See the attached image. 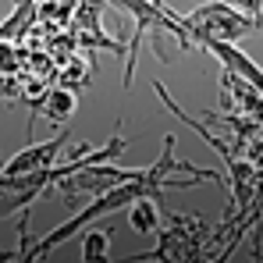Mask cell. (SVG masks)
Here are the masks:
<instances>
[{
    "mask_svg": "<svg viewBox=\"0 0 263 263\" xmlns=\"http://www.w3.org/2000/svg\"><path fill=\"white\" fill-rule=\"evenodd\" d=\"M192 181H220V175L210 171V167H196V164H189V160H175V135H164V153H160L157 164L135 171V175L125 178L121 185H110V189L89 196L86 206H79L71 217L64 220V224H57L53 231H46L40 242H32V246L22 253V260L25 263L43 260L46 253H53V249H61L64 242H71L79 231H86L89 224H96V220L125 210L132 199H139V196H160L164 189H185V185H192Z\"/></svg>",
    "mask_w": 263,
    "mask_h": 263,
    "instance_id": "1",
    "label": "cell"
},
{
    "mask_svg": "<svg viewBox=\"0 0 263 263\" xmlns=\"http://www.w3.org/2000/svg\"><path fill=\"white\" fill-rule=\"evenodd\" d=\"M175 22L185 29L189 43H199V40H224V43H238L246 36H253L256 29H263L260 18L238 11L235 4L228 0H210L196 11H185V14H175Z\"/></svg>",
    "mask_w": 263,
    "mask_h": 263,
    "instance_id": "2",
    "label": "cell"
},
{
    "mask_svg": "<svg viewBox=\"0 0 263 263\" xmlns=\"http://www.w3.org/2000/svg\"><path fill=\"white\" fill-rule=\"evenodd\" d=\"M71 142V132H61V135H53V139H43V142H32V146H25V149H18L14 157H7L4 164H0V175H22V171H40L46 164H53L57 160V153L64 149Z\"/></svg>",
    "mask_w": 263,
    "mask_h": 263,
    "instance_id": "3",
    "label": "cell"
},
{
    "mask_svg": "<svg viewBox=\"0 0 263 263\" xmlns=\"http://www.w3.org/2000/svg\"><path fill=\"white\" fill-rule=\"evenodd\" d=\"M199 46H206L220 64H224L231 75H238L246 86H253L256 92H263V68L249 57V53H242L238 43H224V40H199Z\"/></svg>",
    "mask_w": 263,
    "mask_h": 263,
    "instance_id": "4",
    "label": "cell"
},
{
    "mask_svg": "<svg viewBox=\"0 0 263 263\" xmlns=\"http://www.w3.org/2000/svg\"><path fill=\"white\" fill-rule=\"evenodd\" d=\"M125 210H128V224L135 228V231H142V235L160 231V206H157V196H139V199H132Z\"/></svg>",
    "mask_w": 263,
    "mask_h": 263,
    "instance_id": "5",
    "label": "cell"
},
{
    "mask_svg": "<svg viewBox=\"0 0 263 263\" xmlns=\"http://www.w3.org/2000/svg\"><path fill=\"white\" fill-rule=\"evenodd\" d=\"M75 107H79V96H75L68 86L50 89V96L43 100V114L50 118V125H64V121L71 118V110H75Z\"/></svg>",
    "mask_w": 263,
    "mask_h": 263,
    "instance_id": "6",
    "label": "cell"
},
{
    "mask_svg": "<svg viewBox=\"0 0 263 263\" xmlns=\"http://www.w3.org/2000/svg\"><path fill=\"white\" fill-rule=\"evenodd\" d=\"M107 249H110V228H86V238H82V260L96 263L107 260Z\"/></svg>",
    "mask_w": 263,
    "mask_h": 263,
    "instance_id": "7",
    "label": "cell"
},
{
    "mask_svg": "<svg viewBox=\"0 0 263 263\" xmlns=\"http://www.w3.org/2000/svg\"><path fill=\"white\" fill-rule=\"evenodd\" d=\"M18 64V50L11 43H0V71H11Z\"/></svg>",
    "mask_w": 263,
    "mask_h": 263,
    "instance_id": "8",
    "label": "cell"
}]
</instances>
